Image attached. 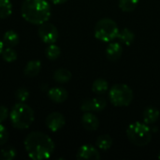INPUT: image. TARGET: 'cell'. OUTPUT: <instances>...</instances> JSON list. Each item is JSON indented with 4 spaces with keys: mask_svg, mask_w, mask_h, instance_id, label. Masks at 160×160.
Masks as SVG:
<instances>
[{
    "mask_svg": "<svg viewBox=\"0 0 160 160\" xmlns=\"http://www.w3.org/2000/svg\"><path fill=\"white\" fill-rule=\"evenodd\" d=\"M81 111H82L83 112H94V106H93V100L92 98L89 99H85L82 102L81 106H80Z\"/></svg>",
    "mask_w": 160,
    "mask_h": 160,
    "instance_id": "obj_27",
    "label": "cell"
},
{
    "mask_svg": "<svg viewBox=\"0 0 160 160\" xmlns=\"http://www.w3.org/2000/svg\"><path fill=\"white\" fill-rule=\"evenodd\" d=\"M108 89H109V83L105 79H102V78L97 79L92 84L93 92L98 95L105 94L108 91Z\"/></svg>",
    "mask_w": 160,
    "mask_h": 160,
    "instance_id": "obj_17",
    "label": "cell"
},
{
    "mask_svg": "<svg viewBox=\"0 0 160 160\" xmlns=\"http://www.w3.org/2000/svg\"><path fill=\"white\" fill-rule=\"evenodd\" d=\"M8 116V111L5 106H0V123H3L7 120Z\"/></svg>",
    "mask_w": 160,
    "mask_h": 160,
    "instance_id": "obj_29",
    "label": "cell"
},
{
    "mask_svg": "<svg viewBox=\"0 0 160 160\" xmlns=\"http://www.w3.org/2000/svg\"><path fill=\"white\" fill-rule=\"evenodd\" d=\"M12 13V5L10 0H0V19H6Z\"/></svg>",
    "mask_w": 160,
    "mask_h": 160,
    "instance_id": "obj_20",
    "label": "cell"
},
{
    "mask_svg": "<svg viewBox=\"0 0 160 160\" xmlns=\"http://www.w3.org/2000/svg\"><path fill=\"white\" fill-rule=\"evenodd\" d=\"M20 38L19 35L13 31V30H8L4 34L3 37V43L6 44L8 47H14L19 43Z\"/></svg>",
    "mask_w": 160,
    "mask_h": 160,
    "instance_id": "obj_16",
    "label": "cell"
},
{
    "mask_svg": "<svg viewBox=\"0 0 160 160\" xmlns=\"http://www.w3.org/2000/svg\"><path fill=\"white\" fill-rule=\"evenodd\" d=\"M95 37L98 40L104 42H110L115 39L118 36L119 29L117 23L109 18H104L99 20L95 26Z\"/></svg>",
    "mask_w": 160,
    "mask_h": 160,
    "instance_id": "obj_6",
    "label": "cell"
},
{
    "mask_svg": "<svg viewBox=\"0 0 160 160\" xmlns=\"http://www.w3.org/2000/svg\"><path fill=\"white\" fill-rule=\"evenodd\" d=\"M3 49H4V43L0 40V55H1V53H2Z\"/></svg>",
    "mask_w": 160,
    "mask_h": 160,
    "instance_id": "obj_31",
    "label": "cell"
},
{
    "mask_svg": "<svg viewBox=\"0 0 160 160\" xmlns=\"http://www.w3.org/2000/svg\"><path fill=\"white\" fill-rule=\"evenodd\" d=\"M96 144H97V146L99 149L106 151V150H108V149H110L112 147V139L111 138L110 135L104 134V135L99 136L97 139Z\"/></svg>",
    "mask_w": 160,
    "mask_h": 160,
    "instance_id": "obj_19",
    "label": "cell"
},
{
    "mask_svg": "<svg viewBox=\"0 0 160 160\" xmlns=\"http://www.w3.org/2000/svg\"><path fill=\"white\" fill-rule=\"evenodd\" d=\"M29 98V91L25 88H19L15 92V98L18 102H25Z\"/></svg>",
    "mask_w": 160,
    "mask_h": 160,
    "instance_id": "obj_26",
    "label": "cell"
},
{
    "mask_svg": "<svg viewBox=\"0 0 160 160\" xmlns=\"http://www.w3.org/2000/svg\"><path fill=\"white\" fill-rule=\"evenodd\" d=\"M9 118L12 126L17 129L28 128L35 120L33 110L24 102L16 103L9 113Z\"/></svg>",
    "mask_w": 160,
    "mask_h": 160,
    "instance_id": "obj_3",
    "label": "cell"
},
{
    "mask_svg": "<svg viewBox=\"0 0 160 160\" xmlns=\"http://www.w3.org/2000/svg\"><path fill=\"white\" fill-rule=\"evenodd\" d=\"M24 148L30 158L43 160L49 158L54 151V142L45 133L33 131L24 139Z\"/></svg>",
    "mask_w": 160,
    "mask_h": 160,
    "instance_id": "obj_1",
    "label": "cell"
},
{
    "mask_svg": "<svg viewBox=\"0 0 160 160\" xmlns=\"http://www.w3.org/2000/svg\"><path fill=\"white\" fill-rule=\"evenodd\" d=\"M41 70V62L39 60H31L29 61L25 68H24V75L29 77V78H33L35 76H37Z\"/></svg>",
    "mask_w": 160,
    "mask_h": 160,
    "instance_id": "obj_14",
    "label": "cell"
},
{
    "mask_svg": "<svg viewBox=\"0 0 160 160\" xmlns=\"http://www.w3.org/2000/svg\"><path fill=\"white\" fill-rule=\"evenodd\" d=\"M1 56L6 62L11 63L17 59V52L14 49H12V47H7V48L3 49Z\"/></svg>",
    "mask_w": 160,
    "mask_h": 160,
    "instance_id": "obj_23",
    "label": "cell"
},
{
    "mask_svg": "<svg viewBox=\"0 0 160 160\" xmlns=\"http://www.w3.org/2000/svg\"><path fill=\"white\" fill-rule=\"evenodd\" d=\"M16 157V150L11 147H4L0 151V158L3 160H12Z\"/></svg>",
    "mask_w": 160,
    "mask_h": 160,
    "instance_id": "obj_24",
    "label": "cell"
},
{
    "mask_svg": "<svg viewBox=\"0 0 160 160\" xmlns=\"http://www.w3.org/2000/svg\"><path fill=\"white\" fill-rule=\"evenodd\" d=\"M38 32L40 39L46 44L55 43L56 40L58 39V36H59L58 30L52 23L47 22H43L42 24L39 25Z\"/></svg>",
    "mask_w": 160,
    "mask_h": 160,
    "instance_id": "obj_7",
    "label": "cell"
},
{
    "mask_svg": "<svg viewBox=\"0 0 160 160\" xmlns=\"http://www.w3.org/2000/svg\"><path fill=\"white\" fill-rule=\"evenodd\" d=\"M68 92L62 87H52L48 91L49 98L55 103H63L68 98Z\"/></svg>",
    "mask_w": 160,
    "mask_h": 160,
    "instance_id": "obj_11",
    "label": "cell"
},
{
    "mask_svg": "<svg viewBox=\"0 0 160 160\" xmlns=\"http://www.w3.org/2000/svg\"><path fill=\"white\" fill-rule=\"evenodd\" d=\"M158 158H160V152H159V155H158Z\"/></svg>",
    "mask_w": 160,
    "mask_h": 160,
    "instance_id": "obj_32",
    "label": "cell"
},
{
    "mask_svg": "<svg viewBox=\"0 0 160 160\" xmlns=\"http://www.w3.org/2000/svg\"><path fill=\"white\" fill-rule=\"evenodd\" d=\"M51 2H52L53 4H55V5H60V4H64V3H66L68 0H50Z\"/></svg>",
    "mask_w": 160,
    "mask_h": 160,
    "instance_id": "obj_30",
    "label": "cell"
},
{
    "mask_svg": "<svg viewBox=\"0 0 160 160\" xmlns=\"http://www.w3.org/2000/svg\"><path fill=\"white\" fill-rule=\"evenodd\" d=\"M45 54H46V57L48 59L56 60L61 54V50L57 45H55L54 43H52V44H49L48 47L46 48Z\"/></svg>",
    "mask_w": 160,
    "mask_h": 160,
    "instance_id": "obj_21",
    "label": "cell"
},
{
    "mask_svg": "<svg viewBox=\"0 0 160 160\" xmlns=\"http://www.w3.org/2000/svg\"><path fill=\"white\" fill-rule=\"evenodd\" d=\"M82 125L87 131H96L99 127V120L92 112H84L82 117Z\"/></svg>",
    "mask_w": 160,
    "mask_h": 160,
    "instance_id": "obj_10",
    "label": "cell"
},
{
    "mask_svg": "<svg viewBox=\"0 0 160 160\" xmlns=\"http://www.w3.org/2000/svg\"><path fill=\"white\" fill-rule=\"evenodd\" d=\"M71 73L66 68H59L53 73V79L59 83H66L71 80Z\"/></svg>",
    "mask_w": 160,
    "mask_h": 160,
    "instance_id": "obj_18",
    "label": "cell"
},
{
    "mask_svg": "<svg viewBox=\"0 0 160 160\" xmlns=\"http://www.w3.org/2000/svg\"><path fill=\"white\" fill-rule=\"evenodd\" d=\"M93 100V106H94V112H101L103 111L107 106V101L103 98H92Z\"/></svg>",
    "mask_w": 160,
    "mask_h": 160,
    "instance_id": "obj_25",
    "label": "cell"
},
{
    "mask_svg": "<svg viewBox=\"0 0 160 160\" xmlns=\"http://www.w3.org/2000/svg\"><path fill=\"white\" fill-rule=\"evenodd\" d=\"M46 127L52 132H56L60 130L66 124L65 116L60 112H52L50 113L45 120Z\"/></svg>",
    "mask_w": 160,
    "mask_h": 160,
    "instance_id": "obj_8",
    "label": "cell"
},
{
    "mask_svg": "<svg viewBox=\"0 0 160 160\" xmlns=\"http://www.w3.org/2000/svg\"><path fill=\"white\" fill-rule=\"evenodd\" d=\"M8 140V132L5 126L0 123V146L4 145Z\"/></svg>",
    "mask_w": 160,
    "mask_h": 160,
    "instance_id": "obj_28",
    "label": "cell"
},
{
    "mask_svg": "<svg viewBox=\"0 0 160 160\" xmlns=\"http://www.w3.org/2000/svg\"><path fill=\"white\" fill-rule=\"evenodd\" d=\"M109 99L115 107H127L133 100V92L128 85L117 83L110 89Z\"/></svg>",
    "mask_w": 160,
    "mask_h": 160,
    "instance_id": "obj_5",
    "label": "cell"
},
{
    "mask_svg": "<svg viewBox=\"0 0 160 160\" xmlns=\"http://www.w3.org/2000/svg\"><path fill=\"white\" fill-rule=\"evenodd\" d=\"M159 115V111L156 107L149 106L143 112V115H142V117H143V123H145L146 125L155 124L158 120Z\"/></svg>",
    "mask_w": 160,
    "mask_h": 160,
    "instance_id": "obj_13",
    "label": "cell"
},
{
    "mask_svg": "<svg viewBox=\"0 0 160 160\" xmlns=\"http://www.w3.org/2000/svg\"><path fill=\"white\" fill-rule=\"evenodd\" d=\"M123 54V48L119 42H112L108 45L106 49L107 58L111 61L118 60Z\"/></svg>",
    "mask_w": 160,
    "mask_h": 160,
    "instance_id": "obj_12",
    "label": "cell"
},
{
    "mask_svg": "<svg viewBox=\"0 0 160 160\" xmlns=\"http://www.w3.org/2000/svg\"><path fill=\"white\" fill-rule=\"evenodd\" d=\"M100 158L101 157H100L98 150L90 144H84V145L81 146L77 153L78 159L98 160L100 159Z\"/></svg>",
    "mask_w": 160,
    "mask_h": 160,
    "instance_id": "obj_9",
    "label": "cell"
},
{
    "mask_svg": "<svg viewBox=\"0 0 160 160\" xmlns=\"http://www.w3.org/2000/svg\"><path fill=\"white\" fill-rule=\"evenodd\" d=\"M127 136L130 142L136 146H145L152 140V131L144 123L136 122L131 124L127 129Z\"/></svg>",
    "mask_w": 160,
    "mask_h": 160,
    "instance_id": "obj_4",
    "label": "cell"
},
{
    "mask_svg": "<svg viewBox=\"0 0 160 160\" xmlns=\"http://www.w3.org/2000/svg\"><path fill=\"white\" fill-rule=\"evenodd\" d=\"M22 18L32 23L40 25L51 17V6L47 0H24L22 4Z\"/></svg>",
    "mask_w": 160,
    "mask_h": 160,
    "instance_id": "obj_2",
    "label": "cell"
},
{
    "mask_svg": "<svg viewBox=\"0 0 160 160\" xmlns=\"http://www.w3.org/2000/svg\"><path fill=\"white\" fill-rule=\"evenodd\" d=\"M139 4V0H119V8L125 12L134 10Z\"/></svg>",
    "mask_w": 160,
    "mask_h": 160,
    "instance_id": "obj_22",
    "label": "cell"
},
{
    "mask_svg": "<svg viewBox=\"0 0 160 160\" xmlns=\"http://www.w3.org/2000/svg\"><path fill=\"white\" fill-rule=\"evenodd\" d=\"M117 38L122 43H124L125 45L128 46V45H130V44L133 43L134 39H135V35H134V33L130 29H128V28H123L121 31H119L118 36H117Z\"/></svg>",
    "mask_w": 160,
    "mask_h": 160,
    "instance_id": "obj_15",
    "label": "cell"
}]
</instances>
